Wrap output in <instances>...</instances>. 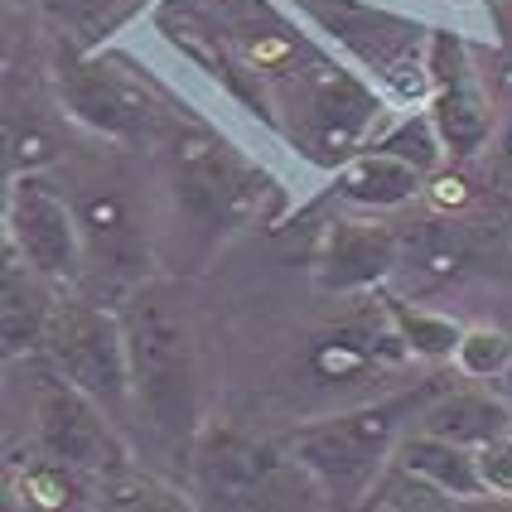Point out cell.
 <instances>
[{"instance_id":"1","label":"cell","mask_w":512,"mask_h":512,"mask_svg":"<svg viewBox=\"0 0 512 512\" xmlns=\"http://www.w3.org/2000/svg\"><path fill=\"white\" fill-rule=\"evenodd\" d=\"M126 319L131 348V411L165 445H184L199 426V348L184 310L160 290H141Z\"/></svg>"},{"instance_id":"2","label":"cell","mask_w":512,"mask_h":512,"mask_svg":"<svg viewBox=\"0 0 512 512\" xmlns=\"http://www.w3.org/2000/svg\"><path fill=\"white\" fill-rule=\"evenodd\" d=\"M165 170H170L179 218L208 237L232 228L256 203V189L266 184L232 155L228 141H218L203 126H179V121H170L165 131Z\"/></svg>"},{"instance_id":"3","label":"cell","mask_w":512,"mask_h":512,"mask_svg":"<svg viewBox=\"0 0 512 512\" xmlns=\"http://www.w3.org/2000/svg\"><path fill=\"white\" fill-rule=\"evenodd\" d=\"M401 411H406V401H377V406H358V411L310 421L290 435V455L310 469L314 484L329 498L368 493L372 474L382 469L387 450L397 445Z\"/></svg>"},{"instance_id":"4","label":"cell","mask_w":512,"mask_h":512,"mask_svg":"<svg viewBox=\"0 0 512 512\" xmlns=\"http://www.w3.org/2000/svg\"><path fill=\"white\" fill-rule=\"evenodd\" d=\"M63 107L78 116L87 131L107 141H155L170 131V107L141 73L116 54H83L58 78Z\"/></svg>"},{"instance_id":"5","label":"cell","mask_w":512,"mask_h":512,"mask_svg":"<svg viewBox=\"0 0 512 512\" xmlns=\"http://www.w3.org/2000/svg\"><path fill=\"white\" fill-rule=\"evenodd\" d=\"M49 358L54 368L97 401L107 416L131 411V348H126V319L68 300L49 314Z\"/></svg>"},{"instance_id":"6","label":"cell","mask_w":512,"mask_h":512,"mask_svg":"<svg viewBox=\"0 0 512 512\" xmlns=\"http://www.w3.org/2000/svg\"><path fill=\"white\" fill-rule=\"evenodd\" d=\"M290 92H295V107H300L290 121L295 145L319 165L353 160L368 121L377 116V102H372L368 87L348 78L334 63H324V58H310L305 68H295Z\"/></svg>"},{"instance_id":"7","label":"cell","mask_w":512,"mask_h":512,"mask_svg":"<svg viewBox=\"0 0 512 512\" xmlns=\"http://www.w3.org/2000/svg\"><path fill=\"white\" fill-rule=\"evenodd\" d=\"M300 15H310L334 44H343L353 58H363L382 78H392L401 92L430 87V44L421 54V25L397 20L363 0H290Z\"/></svg>"},{"instance_id":"8","label":"cell","mask_w":512,"mask_h":512,"mask_svg":"<svg viewBox=\"0 0 512 512\" xmlns=\"http://www.w3.org/2000/svg\"><path fill=\"white\" fill-rule=\"evenodd\" d=\"M199 488L218 503H310L300 493H324L295 455L256 445L242 435H213L194 459Z\"/></svg>"},{"instance_id":"9","label":"cell","mask_w":512,"mask_h":512,"mask_svg":"<svg viewBox=\"0 0 512 512\" xmlns=\"http://www.w3.org/2000/svg\"><path fill=\"white\" fill-rule=\"evenodd\" d=\"M5 218H10L5 223L10 247L25 256L44 281H68L78 271L83 228H78L73 199H63L49 179L15 174V184H10V213Z\"/></svg>"},{"instance_id":"10","label":"cell","mask_w":512,"mask_h":512,"mask_svg":"<svg viewBox=\"0 0 512 512\" xmlns=\"http://www.w3.org/2000/svg\"><path fill=\"white\" fill-rule=\"evenodd\" d=\"M34 416H39L34 426H39V450H44V459H58V464H68V469H87V474H97V479L126 464V459H121V445L112 440V430L102 421L107 411L87 397V392H78L63 372H58L54 382H44Z\"/></svg>"},{"instance_id":"11","label":"cell","mask_w":512,"mask_h":512,"mask_svg":"<svg viewBox=\"0 0 512 512\" xmlns=\"http://www.w3.org/2000/svg\"><path fill=\"white\" fill-rule=\"evenodd\" d=\"M430 121L450 155L469 160L479 155L493 136V107H488L484 83L474 78L464 44L450 34L430 39Z\"/></svg>"},{"instance_id":"12","label":"cell","mask_w":512,"mask_h":512,"mask_svg":"<svg viewBox=\"0 0 512 512\" xmlns=\"http://www.w3.org/2000/svg\"><path fill=\"white\" fill-rule=\"evenodd\" d=\"M401 261V237L387 223H363V218H339L324 232L319 247V290H368Z\"/></svg>"},{"instance_id":"13","label":"cell","mask_w":512,"mask_h":512,"mask_svg":"<svg viewBox=\"0 0 512 512\" xmlns=\"http://www.w3.org/2000/svg\"><path fill=\"white\" fill-rule=\"evenodd\" d=\"M78 213V228H83V252L97 256L107 271L116 276H131L141 266V223L131 218V203L116 189H83L73 199Z\"/></svg>"},{"instance_id":"14","label":"cell","mask_w":512,"mask_h":512,"mask_svg":"<svg viewBox=\"0 0 512 512\" xmlns=\"http://www.w3.org/2000/svg\"><path fill=\"white\" fill-rule=\"evenodd\" d=\"M416 189H421V170L387 145L343 160L339 170V194L363 208H401L406 199H416Z\"/></svg>"},{"instance_id":"15","label":"cell","mask_w":512,"mask_h":512,"mask_svg":"<svg viewBox=\"0 0 512 512\" xmlns=\"http://www.w3.org/2000/svg\"><path fill=\"white\" fill-rule=\"evenodd\" d=\"M397 464H406L411 474L430 479L435 488H445L450 498H479V493H488L484 479H479L474 450H469V445H455V440H440V435H430V430L401 440Z\"/></svg>"},{"instance_id":"16","label":"cell","mask_w":512,"mask_h":512,"mask_svg":"<svg viewBox=\"0 0 512 512\" xmlns=\"http://www.w3.org/2000/svg\"><path fill=\"white\" fill-rule=\"evenodd\" d=\"M39 271L29 266L25 256L10 247V261H5V305H0V324H5V358H15L20 348L39 339L49 329V300L39 290Z\"/></svg>"},{"instance_id":"17","label":"cell","mask_w":512,"mask_h":512,"mask_svg":"<svg viewBox=\"0 0 512 512\" xmlns=\"http://www.w3.org/2000/svg\"><path fill=\"white\" fill-rule=\"evenodd\" d=\"M512 421L508 411L498 406V401H484V397H450L440 401V406H430L426 411V426L430 435H440V440H455V445H469V450H479L484 440L493 435H503Z\"/></svg>"},{"instance_id":"18","label":"cell","mask_w":512,"mask_h":512,"mask_svg":"<svg viewBox=\"0 0 512 512\" xmlns=\"http://www.w3.org/2000/svg\"><path fill=\"white\" fill-rule=\"evenodd\" d=\"M29 5H39L78 49H92V44H102L112 29L126 25L141 0H29Z\"/></svg>"},{"instance_id":"19","label":"cell","mask_w":512,"mask_h":512,"mask_svg":"<svg viewBox=\"0 0 512 512\" xmlns=\"http://www.w3.org/2000/svg\"><path fill=\"white\" fill-rule=\"evenodd\" d=\"M387 314H392V324L401 329V339H406V348L411 353H421V358H455L459 348V324H450V319H440V314H426V310H406L401 300H387Z\"/></svg>"},{"instance_id":"20","label":"cell","mask_w":512,"mask_h":512,"mask_svg":"<svg viewBox=\"0 0 512 512\" xmlns=\"http://www.w3.org/2000/svg\"><path fill=\"white\" fill-rule=\"evenodd\" d=\"M455 363L469 377H498L512 363V339L498 329H464L455 348Z\"/></svg>"},{"instance_id":"21","label":"cell","mask_w":512,"mask_h":512,"mask_svg":"<svg viewBox=\"0 0 512 512\" xmlns=\"http://www.w3.org/2000/svg\"><path fill=\"white\" fill-rule=\"evenodd\" d=\"M372 503L377 508H450L455 498L445 488H435L430 479H421V474H411L406 464H397V474L372 493Z\"/></svg>"},{"instance_id":"22","label":"cell","mask_w":512,"mask_h":512,"mask_svg":"<svg viewBox=\"0 0 512 512\" xmlns=\"http://www.w3.org/2000/svg\"><path fill=\"white\" fill-rule=\"evenodd\" d=\"M382 145H387V150H397L401 160H411L421 174L435 170V165H440V155H445V141H440V131H435V121H430V116H411V121H401Z\"/></svg>"},{"instance_id":"23","label":"cell","mask_w":512,"mask_h":512,"mask_svg":"<svg viewBox=\"0 0 512 512\" xmlns=\"http://www.w3.org/2000/svg\"><path fill=\"white\" fill-rule=\"evenodd\" d=\"M474 459H479V479H484L488 493L512 498V426L503 430V435L484 440V445L474 450Z\"/></svg>"},{"instance_id":"24","label":"cell","mask_w":512,"mask_h":512,"mask_svg":"<svg viewBox=\"0 0 512 512\" xmlns=\"http://www.w3.org/2000/svg\"><path fill=\"white\" fill-rule=\"evenodd\" d=\"M68 464H58V459H49L44 469H34V474H25V493L29 503H44V508H58V503H68V493H73V484H68V474H63Z\"/></svg>"},{"instance_id":"25","label":"cell","mask_w":512,"mask_h":512,"mask_svg":"<svg viewBox=\"0 0 512 512\" xmlns=\"http://www.w3.org/2000/svg\"><path fill=\"white\" fill-rule=\"evenodd\" d=\"M503 170L512 174V126H508V131H503Z\"/></svg>"},{"instance_id":"26","label":"cell","mask_w":512,"mask_h":512,"mask_svg":"<svg viewBox=\"0 0 512 512\" xmlns=\"http://www.w3.org/2000/svg\"><path fill=\"white\" fill-rule=\"evenodd\" d=\"M508 44H512V20H508Z\"/></svg>"}]
</instances>
